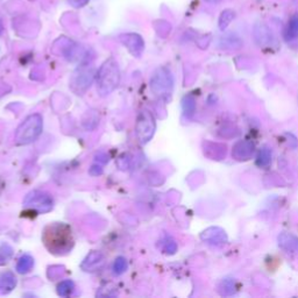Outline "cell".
I'll return each instance as SVG.
<instances>
[{
	"label": "cell",
	"instance_id": "cell-1",
	"mask_svg": "<svg viewBox=\"0 0 298 298\" xmlns=\"http://www.w3.org/2000/svg\"><path fill=\"white\" fill-rule=\"evenodd\" d=\"M120 71L116 61L110 59L101 65L97 73V90L101 97L113 92L119 85Z\"/></svg>",
	"mask_w": 298,
	"mask_h": 298
},
{
	"label": "cell",
	"instance_id": "cell-2",
	"mask_svg": "<svg viewBox=\"0 0 298 298\" xmlns=\"http://www.w3.org/2000/svg\"><path fill=\"white\" fill-rule=\"evenodd\" d=\"M44 243L52 253L69 251L72 247L70 228L63 224L47 227L44 232Z\"/></svg>",
	"mask_w": 298,
	"mask_h": 298
},
{
	"label": "cell",
	"instance_id": "cell-3",
	"mask_svg": "<svg viewBox=\"0 0 298 298\" xmlns=\"http://www.w3.org/2000/svg\"><path fill=\"white\" fill-rule=\"evenodd\" d=\"M43 119L41 114L34 113L27 117L21 125L16 129L15 140L20 145H28L34 142L42 133Z\"/></svg>",
	"mask_w": 298,
	"mask_h": 298
},
{
	"label": "cell",
	"instance_id": "cell-4",
	"mask_svg": "<svg viewBox=\"0 0 298 298\" xmlns=\"http://www.w3.org/2000/svg\"><path fill=\"white\" fill-rule=\"evenodd\" d=\"M173 76L170 71L166 68H158L153 73L152 79H150V89L155 96L162 99L170 97L173 91Z\"/></svg>",
	"mask_w": 298,
	"mask_h": 298
},
{
	"label": "cell",
	"instance_id": "cell-5",
	"mask_svg": "<svg viewBox=\"0 0 298 298\" xmlns=\"http://www.w3.org/2000/svg\"><path fill=\"white\" fill-rule=\"evenodd\" d=\"M156 124H155L154 116L148 110H144L139 113L137 125H136V133L141 144H147L155 133Z\"/></svg>",
	"mask_w": 298,
	"mask_h": 298
},
{
	"label": "cell",
	"instance_id": "cell-6",
	"mask_svg": "<svg viewBox=\"0 0 298 298\" xmlns=\"http://www.w3.org/2000/svg\"><path fill=\"white\" fill-rule=\"evenodd\" d=\"M23 204L30 209L36 210L40 213L49 212L52 209V198L43 191H32L24 198Z\"/></svg>",
	"mask_w": 298,
	"mask_h": 298
},
{
	"label": "cell",
	"instance_id": "cell-7",
	"mask_svg": "<svg viewBox=\"0 0 298 298\" xmlns=\"http://www.w3.org/2000/svg\"><path fill=\"white\" fill-rule=\"evenodd\" d=\"M120 42L128 49L130 54L136 57H140L145 49V41L139 34L136 33H127L119 36Z\"/></svg>",
	"mask_w": 298,
	"mask_h": 298
},
{
	"label": "cell",
	"instance_id": "cell-8",
	"mask_svg": "<svg viewBox=\"0 0 298 298\" xmlns=\"http://www.w3.org/2000/svg\"><path fill=\"white\" fill-rule=\"evenodd\" d=\"M93 80L92 70H80L71 79V87L76 92H84L90 88Z\"/></svg>",
	"mask_w": 298,
	"mask_h": 298
},
{
	"label": "cell",
	"instance_id": "cell-9",
	"mask_svg": "<svg viewBox=\"0 0 298 298\" xmlns=\"http://www.w3.org/2000/svg\"><path fill=\"white\" fill-rule=\"evenodd\" d=\"M254 36L256 42H258L260 46L263 47H272V44L275 42V38L274 35L272 34V32L269 31V28L267 26H264L262 23L256 24L254 28Z\"/></svg>",
	"mask_w": 298,
	"mask_h": 298
},
{
	"label": "cell",
	"instance_id": "cell-10",
	"mask_svg": "<svg viewBox=\"0 0 298 298\" xmlns=\"http://www.w3.org/2000/svg\"><path fill=\"white\" fill-rule=\"evenodd\" d=\"M254 152V145L250 141H240L234 146L232 155L236 160H248Z\"/></svg>",
	"mask_w": 298,
	"mask_h": 298
},
{
	"label": "cell",
	"instance_id": "cell-11",
	"mask_svg": "<svg viewBox=\"0 0 298 298\" xmlns=\"http://www.w3.org/2000/svg\"><path fill=\"white\" fill-rule=\"evenodd\" d=\"M279 245L282 250L292 254H298V238L290 233H282L279 235Z\"/></svg>",
	"mask_w": 298,
	"mask_h": 298
},
{
	"label": "cell",
	"instance_id": "cell-12",
	"mask_svg": "<svg viewBox=\"0 0 298 298\" xmlns=\"http://www.w3.org/2000/svg\"><path fill=\"white\" fill-rule=\"evenodd\" d=\"M16 285V277L13 273L6 272L0 275V293L6 295V293L11 292Z\"/></svg>",
	"mask_w": 298,
	"mask_h": 298
},
{
	"label": "cell",
	"instance_id": "cell-13",
	"mask_svg": "<svg viewBox=\"0 0 298 298\" xmlns=\"http://www.w3.org/2000/svg\"><path fill=\"white\" fill-rule=\"evenodd\" d=\"M103 263V255L100 252H91L87 256V259L84 260L82 268L87 272H91L93 269H96L99 264Z\"/></svg>",
	"mask_w": 298,
	"mask_h": 298
},
{
	"label": "cell",
	"instance_id": "cell-14",
	"mask_svg": "<svg viewBox=\"0 0 298 298\" xmlns=\"http://www.w3.org/2000/svg\"><path fill=\"white\" fill-rule=\"evenodd\" d=\"M202 239L203 240H207V241L210 242H224L226 241V234L225 232L223 230H220V228H209V230H206L204 233L202 234Z\"/></svg>",
	"mask_w": 298,
	"mask_h": 298
},
{
	"label": "cell",
	"instance_id": "cell-15",
	"mask_svg": "<svg viewBox=\"0 0 298 298\" xmlns=\"http://www.w3.org/2000/svg\"><path fill=\"white\" fill-rule=\"evenodd\" d=\"M33 266H34V259H33L31 255L24 254L19 259L18 264H16V270H18L20 274H26V273L31 270Z\"/></svg>",
	"mask_w": 298,
	"mask_h": 298
},
{
	"label": "cell",
	"instance_id": "cell-16",
	"mask_svg": "<svg viewBox=\"0 0 298 298\" xmlns=\"http://www.w3.org/2000/svg\"><path fill=\"white\" fill-rule=\"evenodd\" d=\"M73 289H75V284H73L72 281L67 280L59 284V287H57V293L62 297H67L73 291Z\"/></svg>",
	"mask_w": 298,
	"mask_h": 298
},
{
	"label": "cell",
	"instance_id": "cell-17",
	"mask_svg": "<svg viewBox=\"0 0 298 298\" xmlns=\"http://www.w3.org/2000/svg\"><path fill=\"white\" fill-rule=\"evenodd\" d=\"M234 19V12L231 11V10H226L224 11L222 15H220L219 18V27L220 30L224 31L225 28L228 26V24L231 23L232 20Z\"/></svg>",
	"mask_w": 298,
	"mask_h": 298
},
{
	"label": "cell",
	"instance_id": "cell-18",
	"mask_svg": "<svg viewBox=\"0 0 298 298\" xmlns=\"http://www.w3.org/2000/svg\"><path fill=\"white\" fill-rule=\"evenodd\" d=\"M272 161V154L268 149H261L256 158V163L260 167H267Z\"/></svg>",
	"mask_w": 298,
	"mask_h": 298
},
{
	"label": "cell",
	"instance_id": "cell-19",
	"mask_svg": "<svg viewBox=\"0 0 298 298\" xmlns=\"http://www.w3.org/2000/svg\"><path fill=\"white\" fill-rule=\"evenodd\" d=\"M183 110H184V114L187 117H193L195 112V100L191 97H185L183 99Z\"/></svg>",
	"mask_w": 298,
	"mask_h": 298
},
{
	"label": "cell",
	"instance_id": "cell-20",
	"mask_svg": "<svg viewBox=\"0 0 298 298\" xmlns=\"http://www.w3.org/2000/svg\"><path fill=\"white\" fill-rule=\"evenodd\" d=\"M126 269H127V262L124 258H118L116 261H114L113 264V273L116 275H121Z\"/></svg>",
	"mask_w": 298,
	"mask_h": 298
},
{
	"label": "cell",
	"instance_id": "cell-21",
	"mask_svg": "<svg viewBox=\"0 0 298 298\" xmlns=\"http://www.w3.org/2000/svg\"><path fill=\"white\" fill-rule=\"evenodd\" d=\"M287 34L290 39L297 36V34H298V15H295L293 18H291L290 22H289V24H288Z\"/></svg>",
	"mask_w": 298,
	"mask_h": 298
},
{
	"label": "cell",
	"instance_id": "cell-22",
	"mask_svg": "<svg viewBox=\"0 0 298 298\" xmlns=\"http://www.w3.org/2000/svg\"><path fill=\"white\" fill-rule=\"evenodd\" d=\"M12 252L13 251H12V248L8 245H2L0 246V261L2 262L5 261L6 262V260H8L12 256Z\"/></svg>",
	"mask_w": 298,
	"mask_h": 298
},
{
	"label": "cell",
	"instance_id": "cell-23",
	"mask_svg": "<svg viewBox=\"0 0 298 298\" xmlns=\"http://www.w3.org/2000/svg\"><path fill=\"white\" fill-rule=\"evenodd\" d=\"M165 250H166V252H168L169 254H174V253L176 252L177 246H176V243H175L174 240H171V239H170L169 241H167V242H166Z\"/></svg>",
	"mask_w": 298,
	"mask_h": 298
},
{
	"label": "cell",
	"instance_id": "cell-24",
	"mask_svg": "<svg viewBox=\"0 0 298 298\" xmlns=\"http://www.w3.org/2000/svg\"><path fill=\"white\" fill-rule=\"evenodd\" d=\"M69 3H70L73 7L79 8L87 5V4L89 3V0H69Z\"/></svg>",
	"mask_w": 298,
	"mask_h": 298
},
{
	"label": "cell",
	"instance_id": "cell-25",
	"mask_svg": "<svg viewBox=\"0 0 298 298\" xmlns=\"http://www.w3.org/2000/svg\"><path fill=\"white\" fill-rule=\"evenodd\" d=\"M2 34H3V24L0 23V36H2Z\"/></svg>",
	"mask_w": 298,
	"mask_h": 298
},
{
	"label": "cell",
	"instance_id": "cell-26",
	"mask_svg": "<svg viewBox=\"0 0 298 298\" xmlns=\"http://www.w3.org/2000/svg\"><path fill=\"white\" fill-rule=\"evenodd\" d=\"M206 2H210V3H213V2H218V0H206Z\"/></svg>",
	"mask_w": 298,
	"mask_h": 298
}]
</instances>
